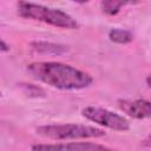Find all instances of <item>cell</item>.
Returning <instances> with one entry per match:
<instances>
[{
    "label": "cell",
    "instance_id": "5",
    "mask_svg": "<svg viewBox=\"0 0 151 151\" xmlns=\"http://www.w3.org/2000/svg\"><path fill=\"white\" fill-rule=\"evenodd\" d=\"M33 151H114L107 146L88 143V142H71L58 144H37L32 146Z\"/></svg>",
    "mask_w": 151,
    "mask_h": 151
},
{
    "label": "cell",
    "instance_id": "3",
    "mask_svg": "<svg viewBox=\"0 0 151 151\" xmlns=\"http://www.w3.org/2000/svg\"><path fill=\"white\" fill-rule=\"evenodd\" d=\"M37 133L50 139L67 140V139H83L97 138L105 136L101 129L85 125V124H52L44 125L37 129Z\"/></svg>",
    "mask_w": 151,
    "mask_h": 151
},
{
    "label": "cell",
    "instance_id": "6",
    "mask_svg": "<svg viewBox=\"0 0 151 151\" xmlns=\"http://www.w3.org/2000/svg\"><path fill=\"white\" fill-rule=\"evenodd\" d=\"M119 107L127 116L136 119H144L151 116V105L149 100L136 99V100H120Z\"/></svg>",
    "mask_w": 151,
    "mask_h": 151
},
{
    "label": "cell",
    "instance_id": "1",
    "mask_svg": "<svg viewBox=\"0 0 151 151\" xmlns=\"http://www.w3.org/2000/svg\"><path fill=\"white\" fill-rule=\"evenodd\" d=\"M27 71L38 80L59 90H80L90 86L92 77L71 65L55 61H39L27 65Z\"/></svg>",
    "mask_w": 151,
    "mask_h": 151
},
{
    "label": "cell",
    "instance_id": "7",
    "mask_svg": "<svg viewBox=\"0 0 151 151\" xmlns=\"http://www.w3.org/2000/svg\"><path fill=\"white\" fill-rule=\"evenodd\" d=\"M109 38L111 41L117 44H127L132 41L133 35L130 31L122 29V28H113L109 32Z\"/></svg>",
    "mask_w": 151,
    "mask_h": 151
},
{
    "label": "cell",
    "instance_id": "10",
    "mask_svg": "<svg viewBox=\"0 0 151 151\" xmlns=\"http://www.w3.org/2000/svg\"><path fill=\"white\" fill-rule=\"evenodd\" d=\"M9 50V47H8V45L0 38V52H7Z\"/></svg>",
    "mask_w": 151,
    "mask_h": 151
},
{
    "label": "cell",
    "instance_id": "8",
    "mask_svg": "<svg viewBox=\"0 0 151 151\" xmlns=\"http://www.w3.org/2000/svg\"><path fill=\"white\" fill-rule=\"evenodd\" d=\"M33 48L38 52H41V53H63L66 51V48L64 46H60V45H55V44H50V42H34L32 44Z\"/></svg>",
    "mask_w": 151,
    "mask_h": 151
},
{
    "label": "cell",
    "instance_id": "9",
    "mask_svg": "<svg viewBox=\"0 0 151 151\" xmlns=\"http://www.w3.org/2000/svg\"><path fill=\"white\" fill-rule=\"evenodd\" d=\"M126 2L124 1H116V0H109V1H103L100 4L103 12L110 15H114L120 11V7L124 6Z\"/></svg>",
    "mask_w": 151,
    "mask_h": 151
},
{
    "label": "cell",
    "instance_id": "2",
    "mask_svg": "<svg viewBox=\"0 0 151 151\" xmlns=\"http://www.w3.org/2000/svg\"><path fill=\"white\" fill-rule=\"evenodd\" d=\"M18 14L26 19H32L48 24L54 27L76 29L79 27V24L74 18L67 14L64 11L46 7L39 4H32L26 1L18 2Z\"/></svg>",
    "mask_w": 151,
    "mask_h": 151
},
{
    "label": "cell",
    "instance_id": "4",
    "mask_svg": "<svg viewBox=\"0 0 151 151\" xmlns=\"http://www.w3.org/2000/svg\"><path fill=\"white\" fill-rule=\"evenodd\" d=\"M83 116L101 126L109 127L116 131H127L130 127L129 122L120 114L112 112L106 109L96 107V106H87L83 110Z\"/></svg>",
    "mask_w": 151,
    "mask_h": 151
}]
</instances>
